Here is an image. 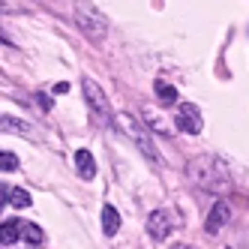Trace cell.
Returning a JSON list of instances; mask_svg holds the SVG:
<instances>
[{
    "label": "cell",
    "instance_id": "obj_1",
    "mask_svg": "<svg viewBox=\"0 0 249 249\" xmlns=\"http://www.w3.org/2000/svg\"><path fill=\"white\" fill-rule=\"evenodd\" d=\"M117 120H120L123 132H126L129 138H135V141H138V147H141V150H144L147 156H156V150H153V141H150V135L144 132V126H141V123H138V120H135L132 114H120Z\"/></svg>",
    "mask_w": 249,
    "mask_h": 249
},
{
    "label": "cell",
    "instance_id": "obj_2",
    "mask_svg": "<svg viewBox=\"0 0 249 249\" xmlns=\"http://www.w3.org/2000/svg\"><path fill=\"white\" fill-rule=\"evenodd\" d=\"M75 21L90 33V36H102V27H105V21H102V15L90 6V3H81V6H75Z\"/></svg>",
    "mask_w": 249,
    "mask_h": 249
},
{
    "label": "cell",
    "instance_id": "obj_3",
    "mask_svg": "<svg viewBox=\"0 0 249 249\" xmlns=\"http://www.w3.org/2000/svg\"><path fill=\"white\" fill-rule=\"evenodd\" d=\"M174 120H177V126H180L183 132H201V114H198V108H195L192 102H180V105H177Z\"/></svg>",
    "mask_w": 249,
    "mask_h": 249
},
{
    "label": "cell",
    "instance_id": "obj_4",
    "mask_svg": "<svg viewBox=\"0 0 249 249\" xmlns=\"http://www.w3.org/2000/svg\"><path fill=\"white\" fill-rule=\"evenodd\" d=\"M171 228H174V219H171L168 210H153L147 216V231H150L153 240H165L171 234Z\"/></svg>",
    "mask_w": 249,
    "mask_h": 249
},
{
    "label": "cell",
    "instance_id": "obj_5",
    "mask_svg": "<svg viewBox=\"0 0 249 249\" xmlns=\"http://www.w3.org/2000/svg\"><path fill=\"white\" fill-rule=\"evenodd\" d=\"M84 96H87V102H90V108H96V111H102V114H108V102H105V93L96 87V81L84 78Z\"/></svg>",
    "mask_w": 249,
    "mask_h": 249
},
{
    "label": "cell",
    "instance_id": "obj_6",
    "mask_svg": "<svg viewBox=\"0 0 249 249\" xmlns=\"http://www.w3.org/2000/svg\"><path fill=\"white\" fill-rule=\"evenodd\" d=\"M228 204L225 201H216V204H213V210H210V216H207V231H210V234H216V231L228 222Z\"/></svg>",
    "mask_w": 249,
    "mask_h": 249
},
{
    "label": "cell",
    "instance_id": "obj_7",
    "mask_svg": "<svg viewBox=\"0 0 249 249\" xmlns=\"http://www.w3.org/2000/svg\"><path fill=\"white\" fill-rule=\"evenodd\" d=\"M75 168H78V174L84 177V180H90V177L96 174V162H93L90 150H75Z\"/></svg>",
    "mask_w": 249,
    "mask_h": 249
},
{
    "label": "cell",
    "instance_id": "obj_8",
    "mask_svg": "<svg viewBox=\"0 0 249 249\" xmlns=\"http://www.w3.org/2000/svg\"><path fill=\"white\" fill-rule=\"evenodd\" d=\"M117 228H120L117 210H114L111 204H105V207H102V231H105V234H117Z\"/></svg>",
    "mask_w": 249,
    "mask_h": 249
},
{
    "label": "cell",
    "instance_id": "obj_9",
    "mask_svg": "<svg viewBox=\"0 0 249 249\" xmlns=\"http://www.w3.org/2000/svg\"><path fill=\"white\" fill-rule=\"evenodd\" d=\"M21 234V219H6L3 225H0V240L3 243H15Z\"/></svg>",
    "mask_w": 249,
    "mask_h": 249
},
{
    "label": "cell",
    "instance_id": "obj_10",
    "mask_svg": "<svg viewBox=\"0 0 249 249\" xmlns=\"http://www.w3.org/2000/svg\"><path fill=\"white\" fill-rule=\"evenodd\" d=\"M153 87H156V93H159V99H162V102H168V105H171V102L177 99V90H174V87H171L168 81H162V78H159Z\"/></svg>",
    "mask_w": 249,
    "mask_h": 249
},
{
    "label": "cell",
    "instance_id": "obj_11",
    "mask_svg": "<svg viewBox=\"0 0 249 249\" xmlns=\"http://www.w3.org/2000/svg\"><path fill=\"white\" fill-rule=\"evenodd\" d=\"M21 234H24L27 243H42V228H39V225H33V222L21 225Z\"/></svg>",
    "mask_w": 249,
    "mask_h": 249
},
{
    "label": "cell",
    "instance_id": "obj_12",
    "mask_svg": "<svg viewBox=\"0 0 249 249\" xmlns=\"http://www.w3.org/2000/svg\"><path fill=\"white\" fill-rule=\"evenodd\" d=\"M9 201L15 207H30V195L24 189H9Z\"/></svg>",
    "mask_w": 249,
    "mask_h": 249
},
{
    "label": "cell",
    "instance_id": "obj_13",
    "mask_svg": "<svg viewBox=\"0 0 249 249\" xmlns=\"http://www.w3.org/2000/svg\"><path fill=\"white\" fill-rule=\"evenodd\" d=\"M12 168H18V159H15L12 153L0 150V171H12Z\"/></svg>",
    "mask_w": 249,
    "mask_h": 249
},
{
    "label": "cell",
    "instance_id": "obj_14",
    "mask_svg": "<svg viewBox=\"0 0 249 249\" xmlns=\"http://www.w3.org/2000/svg\"><path fill=\"white\" fill-rule=\"evenodd\" d=\"M12 129V132H21V135H27V129H24V123H18V120H9V117H0V129Z\"/></svg>",
    "mask_w": 249,
    "mask_h": 249
},
{
    "label": "cell",
    "instance_id": "obj_15",
    "mask_svg": "<svg viewBox=\"0 0 249 249\" xmlns=\"http://www.w3.org/2000/svg\"><path fill=\"white\" fill-rule=\"evenodd\" d=\"M66 90H69V84H66V81H60V84L54 87V93H66Z\"/></svg>",
    "mask_w": 249,
    "mask_h": 249
},
{
    "label": "cell",
    "instance_id": "obj_16",
    "mask_svg": "<svg viewBox=\"0 0 249 249\" xmlns=\"http://www.w3.org/2000/svg\"><path fill=\"white\" fill-rule=\"evenodd\" d=\"M171 249H192V246H186V243H180V246H171Z\"/></svg>",
    "mask_w": 249,
    "mask_h": 249
},
{
    "label": "cell",
    "instance_id": "obj_17",
    "mask_svg": "<svg viewBox=\"0 0 249 249\" xmlns=\"http://www.w3.org/2000/svg\"><path fill=\"white\" fill-rule=\"evenodd\" d=\"M0 210H3V198H0Z\"/></svg>",
    "mask_w": 249,
    "mask_h": 249
}]
</instances>
